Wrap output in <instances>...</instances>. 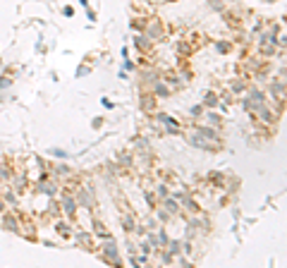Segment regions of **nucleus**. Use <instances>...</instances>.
Instances as JSON below:
<instances>
[{
    "label": "nucleus",
    "instance_id": "1",
    "mask_svg": "<svg viewBox=\"0 0 287 268\" xmlns=\"http://www.w3.org/2000/svg\"><path fill=\"white\" fill-rule=\"evenodd\" d=\"M103 256H108L113 263H120V254H117V247L113 239H108V245H103Z\"/></svg>",
    "mask_w": 287,
    "mask_h": 268
},
{
    "label": "nucleus",
    "instance_id": "2",
    "mask_svg": "<svg viewBox=\"0 0 287 268\" xmlns=\"http://www.w3.org/2000/svg\"><path fill=\"white\" fill-rule=\"evenodd\" d=\"M3 225H5V230L19 232V223H17V218L12 216V213H5V216H3Z\"/></svg>",
    "mask_w": 287,
    "mask_h": 268
},
{
    "label": "nucleus",
    "instance_id": "3",
    "mask_svg": "<svg viewBox=\"0 0 287 268\" xmlns=\"http://www.w3.org/2000/svg\"><path fill=\"white\" fill-rule=\"evenodd\" d=\"M62 208H65V213H67V216H72V213L77 211V208H74V199L65 197V201H62Z\"/></svg>",
    "mask_w": 287,
    "mask_h": 268
},
{
    "label": "nucleus",
    "instance_id": "4",
    "mask_svg": "<svg viewBox=\"0 0 287 268\" xmlns=\"http://www.w3.org/2000/svg\"><path fill=\"white\" fill-rule=\"evenodd\" d=\"M41 192H43V194H48V197H53V194H55V184H53V182H41Z\"/></svg>",
    "mask_w": 287,
    "mask_h": 268
},
{
    "label": "nucleus",
    "instance_id": "5",
    "mask_svg": "<svg viewBox=\"0 0 287 268\" xmlns=\"http://www.w3.org/2000/svg\"><path fill=\"white\" fill-rule=\"evenodd\" d=\"M271 91H273V96H275V98H278V96L282 98V91H285V87H282V82H280V84H278V82H273Z\"/></svg>",
    "mask_w": 287,
    "mask_h": 268
},
{
    "label": "nucleus",
    "instance_id": "6",
    "mask_svg": "<svg viewBox=\"0 0 287 268\" xmlns=\"http://www.w3.org/2000/svg\"><path fill=\"white\" fill-rule=\"evenodd\" d=\"M155 96H170V89L165 87V84H155Z\"/></svg>",
    "mask_w": 287,
    "mask_h": 268
},
{
    "label": "nucleus",
    "instance_id": "7",
    "mask_svg": "<svg viewBox=\"0 0 287 268\" xmlns=\"http://www.w3.org/2000/svg\"><path fill=\"white\" fill-rule=\"evenodd\" d=\"M165 208H168V213H177V201H172V199H165Z\"/></svg>",
    "mask_w": 287,
    "mask_h": 268
},
{
    "label": "nucleus",
    "instance_id": "8",
    "mask_svg": "<svg viewBox=\"0 0 287 268\" xmlns=\"http://www.w3.org/2000/svg\"><path fill=\"white\" fill-rule=\"evenodd\" d=\"M122 225H124V230H134V221L129 218V216H124L122 218Z\"/></svg>",
    "mask_w": 287,
    "mask_h": 268
},
{
    "label": "nucleus",
    "instance_id": "9",
    "mask_svg": "<svg viewBox=\"0 0 287 268\" xmlns=\"http://www.w3.org/2000/svg\"><path fill=\"white\" fill-rule=\"evenodd\" d=\"M158 197L161 199L168 197V187H165V184H158Z\"/></svg>",
    "mask_w": 287,
    "mask_h": 268
},
{
    "label": "nucleus",
    "instance_id": "10",
    "mask_svg": "<svg viewBox=\"0 0 287 268\" xmlns=\"http://www.w3.org/2000/svg\"><path fill=\"white\" fill-rule=\"evenodd\" d=\"M48 153H50V156H58V158H65V156H67V153H65V151H60V149H50Z\"/></svg>",
    "mask_w": 287,
    "mask_h": 268
},
{
    "label": "nucleus",
    "instance_id": "11",
    "mask_svg": "<svg viewBox=\"0 0 287 268\" xmlns=\"http://www.w3.org/2000/svg\"><path fill=\"white\" fill-rule=\"evenodd\" d=\"M58 230H60L62 235H70V228H67V225H65V223H60V225H58Z\"/></svg>",
    "mask_w": 287,
    "mask_h": 268
},
{
    "label": "nucleus",
    "instance_id": "12",
    "mask_svg": "<svg viewBox=\"0 0 287 268\" xmlns=\"http://www.w3.org/2000/svg\"><path fill=\"white\" fill-rule=\"evenodd\" d=\"M170 252H172V254L179 252V242H172V245H170Z\"/></svg>",
    "mask_w": 287,
    "mask_h": 268
},
{
    "label": "nucleus",
    "instance_id": "13",
    "mask_svg": "<svg viewBox=\"0 0 287 268\" xmlns=\"http://www.w3.org/2000/svg\"><path fill=\"white\" fill-rule=\"evenodd\" d=\"M203 113V108H199V105H194V108H192V115H201Z\"/></svg>",
    "mask_w": 287,
    "mask_h": 268
},
{
    "label": "nucleus",
    "instance_id": "14",
    "mask_svg": "<svg viewBox=\"0 0 287 268\" xmlns=\"http://www.w3.org/2000/svg\"><path fill=\"white\" fill-rule=\"evenodd\" d=\"M96 232H98V235H106V230H103L101 223H96Z\"/></svg>",
    "mask_w": 287,
    "mask_h": 268
},
{
    "label": "nucleus",
    "instance_id": "15",
    "mask_svg": "<svg viewBox=\"0 0 287 268\" xmlns=\"http://www.w3.org/2000/svg\"><path fill=\"white\" fill-rule=\"evenodd\" d=\"M141 252H144V254H148V252H151V247H148L146 242H141Z\"/></svg>",
    "mask_w": 287,
    "mask_h": 268
},
{
    "label": "nucleus",
    "instance_id": "16",
    "mask_svg": "<svg viewBox=\"0 0 287 268\" xmlns=\"http://www.w3.org/2000/svg\"><path fill=\"white\" fill-rule=\"evenodd\" d=\"M3 211H5V204H3V201H0V213H3Z\"/></svg>",
    "mask_w": 287,
    "mask_h": 268
},
{
    "label": "nucleus",
    "instance_id": "17",
    "mask_svg": "<svg viewBox=\"0 0 287 268\" xmlns=\"http://www.w3.org/2000/svg\"><path fill=\"white\" fill-rule=\"evenodd\" d=\"M266 3H273V0H266Z\"/></svg>",
    "mask_w": 287,
    "mask_h": 268
}]
</instances>
